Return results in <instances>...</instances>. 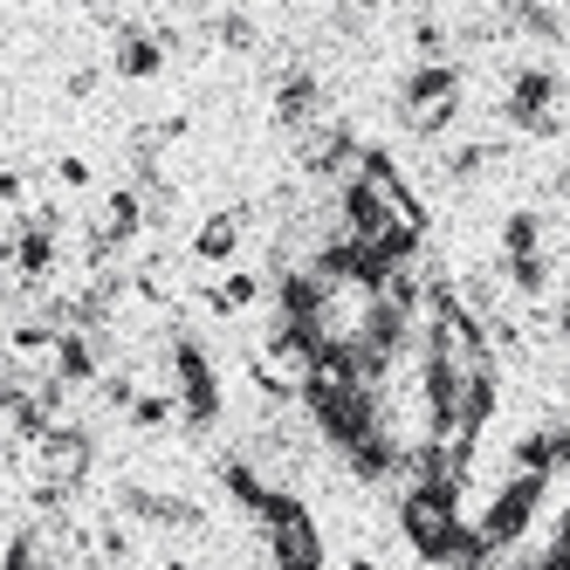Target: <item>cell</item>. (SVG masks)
<instances>
[{
    "label": "cell",
    "mask_w": 570,
    "mask_h": 570,
    "mask_svg": "<svg viewBox=\"0 0 570 570\" xmlns=\"http://www.w3.org/2000/svg\"><path fill=\"white\" fill-rule=\"evenodd\" d=\"M0 331H8V303H0ZM0 344H8V337H0Z\"/></svg>",
    "instance_id": "obj_4"
},
{
    "label": "cell",
    "mask_w": 570,
    "mask_h": 570,
    "mask_svg": "<svg viewBox=\"0 0 570 570\" xmlns=\"http://www.w3.org/2000/svg\"><path fill=\"white\" fill-rule=\"evenodd\" d=\"M173 379H179L186 426H214V420H220V379H214L207 351H199L193 337H179V344H173Z\"/></svg>",
    "instance_id": "obj_1"
},
{
    "label": "cell",
    "mask_w": 570,
    "mask_h": 570,
    "mask_svg": "<svg viewBox=\"0 0 570 570\" xmlns=\"http://www.w3.org/2000/svg\"><path fill=\"white\" fill-rule=\"evenodd\" d=\"M117 76H158V62H166V42L158 35H145V28H125L117 35Z\"/></svg>",
    "instance_id": "obj_2"
},
{
    "label": "cell",
    "mask_w": 570,
    "mask_h": 570,
    "mask_svg": "<svg viewBox=\"0 0 570 570\" xmlns=\"http://www.w3.org/2000/svg\"><path fill=\"white\" fill-rule=\"evenodd\" d=\"M240 234H248V214H214L207 227L193 234V255H199V262H227V255L240 248Z\"/></svg>",
    "instance_id": "obj_3"
},
{
    "label": "cell",
    "mask_w": 570,
    "mask_h": 570,
    "mask_svg": "<svg viewBox=\"0 0 570 570\" xmlns=\"http://www.w3.org/2000/svg\"><path fill=\"white\" fill-rule=\"evenodd\" d=\"M173 570H193V563H173Z\"/></svg>",
    "instance_id": "obj_5"
}]
</instances>
